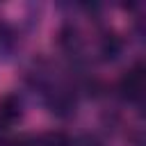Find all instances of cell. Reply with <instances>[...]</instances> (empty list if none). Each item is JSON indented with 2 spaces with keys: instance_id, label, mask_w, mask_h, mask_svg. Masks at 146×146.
<instances>
[{
  "instance_id": "3",
  "label": "cell",
  "mask_w": 146,
  "mask_h": 146,
  "mask_svg": "<svg viewBox=\"0 0 146 146\" xmlns=\"http://www.w3.org/2000/svg\"><path fill=\"white\" fill-rule=\"evenodd\" d=\"M14 50H16V32L7 23H0V55L11 57Z\"/></svg>"
},
{
  "instance_id": "2",
  "label": "cell",
  "mask_w": 146,
  "mask_h": 146,
  "mask_svg": "<svg viewBox=\"0 0 146 146\" xmlns=\"http://www.w3.org/2000/svg\"><path fill=\"white\" fill-rule=\"evenodd\" d=\"M23 116V105H21V98L9 94L0 100V123L2 125H14L18 119Z\"/></svg>"
},
{
  "instance_id": "4",
  "label": "cell",
  "mask_w": 146,
  "mask_h": 146,
  "mask_svg": "<svg viewBox=\"0 0 146 146\" xmlns=\"http://www.w3.org/2000/svg\"><path fill=\"white\" fill-rule=\"evenodd\" d=\"M30 146H71V141L62 132H48V135H41L39 139H34Z\"/></svg>"
},
{
  "instance_id": "1",
  "label": "cell",
  "mask_w": 146,
  "mask_h": 146,
  "mask_svg": "<svg viewBox=\"0 0 146 146\" xmlns=\"http://www.w3.org/2000/svg\"><path fill=\"white\" fill-rule=\"evenodd\" d=\"M144 89H146V73H144V66H141V64H135V66L128 68V73L121 78V94H123V98L137 103V100H141Z\"/></svg>"
}]
</instances>
